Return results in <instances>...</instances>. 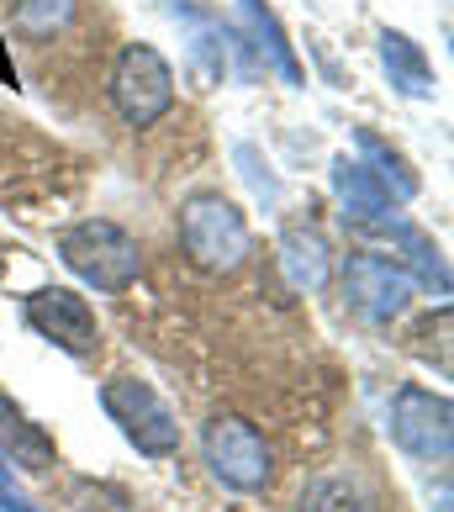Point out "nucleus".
Instances as JSON below:
<instances>
[{
  "label": "nucleus",
  "mask_w": 454,
  "mask_h": 512,
  "mask_svg": "<svg viewBox=\"0 0 454 512\" xmlns=\"http://www.w3.org/2000/svg\"><path fill=\"white\" fill-rule=\"evenodd\" d=\"M53 249H59L64 270L74 280H85V286L101 291V296H122L132 280H138V270H143L138 238H132L122 222H106V217L69 222L64 233L53 238Z\"/></svg>",
  "instance_id": "1"
},
{
  "label": "nucleus",
  "mask_w": 454,
  "mask_h": 512,
  "mask_svg": "<svg viewBox=\"0 0 454 512\" xmlns=\"http://www.w3.org/2000/svg\"><path fill=\"white\" fill-rule=\"evenodd\" d=\"M180 243H185V254H191V264H201V270H212V275H227L249 259L254 238H249L243 212L222 191H196V196L180 201Z\"/></svg>",
  "instance_id": "2"
},
{
  "label": "nucleus",
  "mask_w": 454,
  "mask_h": 512,
  "mask_svg": "<svg viewBox=\"0 0 454 512\" xmlns=\"http://www.w3.org/2000/svg\"><path fill=\"white\" fill-rule=\"evenodd\" d=\"M111 106L127 127H154L159 117H169L175 106V69L154 43H127L111 64Z\"/></svg>",
  "instance_id": "3"
},
{
  "label": "nucleus",
  "mask_w": 454,
  "mask_h": 512,
  "mask_svg": "<svg viewBox=\"0 0 454 512\" xmlns=\"http://www.w3.org/2000/svg\"><path fill=\"white\" fill-rule=\"evenodd\" d=\"M101 407L106 417L122 428V439L148 454V460H169V454L180 449V423H175V412L164 407V396L138 381V375H117V381H106L101 386Z\"/></svg>",
  "instance_id": "4"
},
{
  "label": "nucleus",
  "mask_w": 454,
  "mask_h": 512,
  "mask_svg": "<svg viewBox=\"0 0 454 512\" xmlns=\"http://www.w3.org/2000/svg\"><path fill=\"white\" fill-rule=\"evenodd\" d=\"M201 454H206V465H212V476L233 491H264L275 476L264 433L249 417H233V412H217L212 423L201 428Z\"/></svg>",
  "instance_id": "5"
},
{
  "label": "nucleus",
  "mask_w": 454,
  "mask_h": 512,
  "mask_svg": "<svg viewBox=\"0 0 454 512\" xmlns=\"http://www.w3.org/2000/svg\"><path fill=\"white\" fill-rule=\"evenodd\" d=\"M391 439L402 454L428 465H444L454 449V407L449 396L428 391V386H402L391 396Z\"/></svg>",
  "instance_id": "6"
},
{
  "label": "nucleus",
  "mask_w": 454,
  "mask_h": 512,
  "mask_svg": "<svg viewBox=\"0 0 454 512\" xmlns=\"http://www.w3.org/2000/svg\"><path fill=\"white\" fill-rule=\"evenodd\" d=\"M344 296H349V307L365 317V322H391V317H402L407 312V301H412V280L407 270L396 259H381V254H349L344 264Z\"/></svg>",
  "instance_id": "7"
},
{
  "label": "nucleus",
  "mask_w": 454,
  "mask_h": 512,
  "mask_svg": "<svg viewBox=\"0 0 454 512\" xmlns=\"http://www.w3.org/2000/svg\"><path fill=\"white\" fill-rule=\"evenodd\" d=\"M27 328H32L37 338H48L53 349L74 354V359H85V354L101 349V328H96L90 301L74 296V291H59V286L27 296Z\"/></svg>",
  "instance_id": "8"
},
{
  "label": "nucleus",
  "mask_w": 454,
  "mask_h": 512,
  "mask_svg": "<svg viewBox=\"0 0 454 512\" xmlns=\"http://www.w3.org/2000/svg\"><path fill=\"white\" fill-rule=\"evenodd\" d=\"M333 196H338V222L359 227V233H375V227L396 212L391 191L359 159H349V154L333 159Z\"/></svg>",
  "instance_id": "9"
},
{
  "label": "nucleus",
  "mask_w": 454,
  "mask_h": 512,
  "mask_svg": "<svg viewBox=\"0 0 454 512\" xmlns=\"http://www.w3.org/2000/svg\"><path fill=\"white\" fill-rule=\"evenodd\" d=\"M375 48H381V69H386V80H391L396 96H407V101H433V90H439V74H433L423 43H412V37L396 32V27H381V32H375Z\"/></svg>",
  "instance_id": "10"
},
{
  "label": "nucleus",
  "mask_w": 454,
  "mask_h": 512,
  "mask_svg": "<svg viewBox=\"0 0 454 512\" xmlns=\"http://www.w3.org/2000/svg\"><path fill=\"white\" fill-rule=\"evenodd\" d=\"M375 233H391V243L402 249V270H407V280H418L423 291H433V296H449V264H444V249L433 243L418 222H407V217H386Z\"/></svg>",
  "instance_id": "11"
},
{
  "label": "nucleus",
  "mask_w": 454,
  "mask_h": 512,
  "mask_svg": "<svg viewBox=\"0 0 454 512\" xmlns=\"http://www.w3.org/2000/svg\"><path fill=\"white\" fill-rule=\"evenodd\" d=\"M238 16H243V27H249V37H254V53L264 59V69H275L286 85H307V69H301L296 43L286 37V27H280V16L264 6V0H238Z\"/></svg>",
  "instance_id": "12"
},
{
  "label": "nucleus",
  "mask_w": 454,
  "mask_h": 512,
  "mask_svg": "<svg viewBox=\"0 0 454 512\" xmlns=\"http://www.w3.org/2000/svg\"><path fill=\"white\" fill-rule=\"evenodd\" d=\"M280 264L296 291H323L333 280V249L317 227H286L280 233Z\"/></svg>",
  "instance_id": "13"
},
{
  "label": "nucleus",
  "mask_w": 454,
  "mask_h": 512,
  "mask_svg": "<svg viewBox=\"0 0 454 512\" xmlns=\"http://www.w3.org/2000/svg\"><path fill=\"white\" fill-rule=\"evenodd\" d=\"M354 148H359V164L370 169L375 180L391 191V201H412L423 191V175L412 169V159L402 154V148H391L381 132H370V127H354Z\"/></svg>",
  "instance_id": "14"
},
{
  "label": "nucleus",
  "mask_w": 454,
  "mask_h": 512,
  "mask_svg": "<svg viewBox=\"0 0 454 512\" xmlns=\"http://www.w3.org/2000/svg\"><path fill=\"white\" fill-rule=\"evenodd\" d=\"M0 454H6L11 465H22L27 476L53 470V439L37 423H27V417L16 412L6 396H0Z\"/></svg>",
  "instance_id": "15"
},
{
  "label": "nucleus",
  "mask_w": 454,
  "mask_h": 512,
  "mask_svg": "<svg viewBox=\"0 0 454 512\" xmlns=\"http://www.w3.org/2000/svg\"><path fill=\"white\" fill-rule=\"evenodd\" d=\"M301 512H381L365 481L354 476H317L301 491Z\"/></svg>",
  "instance_id": "16"
},
{
  "label": "nucleus",
  "mask_w": 454,
  "mask_h": 512,
  "mask_svg": "<svg viewBox=\"0 0 454 512\" xmlns=\"http://www.w3.org/2000/svg\"><path fill=\"white\" fill-rule=\"evenodd\" d=\"M74 16V0H16V32L43 43V37L64 32Z\"/></svg>",
  "instance_id": "17"
},
{
  "label": "nucleus",
  "mask_w": 454,
  "mask_h": 512,
  "mask_svg": "<svg viewBox=\"0 0 454 512\" xmlns=\"http://www.w3.org/2000/svg\"><path fill=\"white\" fill-rule=\"evenodd\" d=\"M69 507L74 512H132L127 491L122 486H106V481H74L69 486Z\"/></svg>",
  "instance_id": "18"
},
{
  "label": "nucleus",
  "mask_w": 454,
  "mask_h": 512,
  "mask_svg": "<svg viewBox=\"0 0 454 512\" xmlns=\"http://www.w3.org/2000/svg\"><path fill=\"white\" fill-rule=\"evenodd\" d=\"M0 512H43L22 486H16V476H11V460L0 454Z\"/></svg>",
  "instance_id": "19"
},
{
  "label": "nucleus",
  "mask_w": 454,
  "mask_h": 512,
  "mask_svg": "<svg viewBox=\"0 0 454 512\" xmlns=\"http://www.w3.org/2000/svg\"><path fill=\"white\" fill-rule=\"evenodd\" d=\"M233 154H238V164H243V175H249L254 191H259V196H275V180H270V175H259V154H254V148H249V143H238Z\"/></svg>",
  "instance_id": "20"
},
{
  "label": "nucleus",
  "mask_w": 454,
  "mask_h": 512,
  "mask_svg": "<svg viewBox=\"0 0 454 512\" xmlns=\"http://www.w3.org/2000/svg\"><path fill=\"white\" fill-rule=\"evenodd\" d=\"M0 85H16V74H11V59H6V48H0Z\"/></svg>",
  "instance_id": "21"
},
{
  "label": "nucleus",
  "mask_w": 454,
  "mask_h": 512,
  "mask_svg": "<svg viewBox=\"0 0 454 512\" xmlns=\"http://www.w3.org/2000/svg\"><path fill=\"white\" fill-rule=\"evenodd\" d=\"M175 6H185V0H175Z\"/></svg>",
  "instance_id": "22"
}]
</instances>
